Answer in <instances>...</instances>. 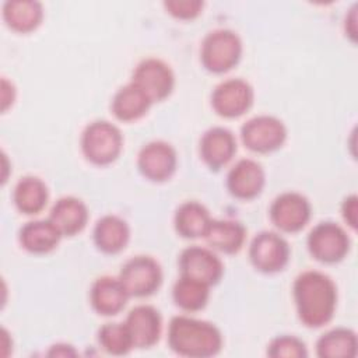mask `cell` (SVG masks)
<instances>
[{"label": "cell", "instance_id": "cell-1", "mask_svg": "<svg viewBox=\"0 0 358 358\" xmlns=\"http://www.w3.org/2000/svg\"><path fill=\"white\" fill-rule=\"evenodd\" d=\"M294 298L299 319L309 327H320L333 317L337 289L329 275L305 271L294 282Z\"/></svg>", "mask_w": 358, "mask_h": 358}, {"label": "cell", "instance_id": "cell-2", "mask_svg": "<svg viewBox=\"0 0 358 358\" xmlns=\"http://www.w3.org/2000/svg\"><path fill=\"white\" fill-rule=\"evenodd\" d=\"M168 343L179 355L204 358L220 352L222 336L220 330L208 322L176 316L169 323Z\"/></svg>", "mask_w": 358, "mask_h": 358}, {"label": "cell", "instance_id": "cell-3", "mask_svg": "<svg viewBox=\"0 0 358 358\" xmlns=\"http://www.w3.org/2000/svg\"><path fill=\"white\" fill-rule=\"evenodd\" d=\"M122 145L120 130L106 120H96L88 124L81 137V148L85 158L96 165L113 162L119 157Z\"/></svg>", "mask_w": 358, "mask_h": 358}, {"label": "cell", "instance_id": "cell-4", "mask_svg": "<svg viewBox=\"0 0 358 358\" xmlns=\"http://www.w3.org/2000/svg\"><path fill=\"white\" fill-rule=\"evenodd\" d=\"M242 55L239 36L229 29L210 32L201 45V63L211 73H225L235 67Z\"/></svg>", "mask_w": 358, "mask_h": 358}, {"label": "cell", "instance_id": "cell-5", "mask_svg": "<svg viewBox=\"0 0 358 358\" xmlns=\"http://www.w3.org/2000/svg\"><path fill=\"white\" fill-rule=\"evenodd\" d=\"M119 280L130 296H147L161 285L162 271L152 257L136 256L124 263Z\"/></svg>", "mask_w": 358, "mask_h": 358}, {"label": "cell", "instance_id": "cell-6", "mask_svg": "<svg viewBox=\"0 0 358 358\" xmlns=\"http://www.w3.org/2000/svg\"><path fill=\"white\" fill-rule=\"evenodd\" d=\"M310 255L322 263L340 262L348 252L350 239L345 231L330 221L317 224L308 236Z\"/></svg>", "mask_w": 358, "mask_h": 358}, {"label": "cell", "instance_id": "cell-7", "mask_svg": "<svg viewBox=\"0 0 358 358\" xmlns=\"http://www.w3.org/2000/svg\"><path fill=\"white\" fill-rule=\"evenodd\" d=\"M241 136L249 150L255 152H270L284 144L287 129L277 117L263 115L248 120L241 129Z\"/></svg>", "mask_w": 358, "mask_h": 358}, {"label": "cell", "instance_id": "cell-8", "mask_svg": "<svg viewBox=\"0 0 358 358\" xmlns=\"http://www.w3.org/2000/svg\"><path fill=\"white\" fill-rule=\"evenodd\" d=\"M249 257L257 270L275 273L282 270L288 263L289 246L281 235L263 231L253 238L249 248Z\"/></svg>", "mask_w": 358, "mask_h": 358}, {"label": "cell", "instance_id": "cell-9", "mask_svg": "<svg viewBox=\"0 0 358 358\" xmlns=\"http://www.w3.org/2000/svg\"><path fill=\"white\" fill-rule=\"evenodd\" d=\"M131 83L137 85L151 102H158L172 92L175 77L171 67L162 60L145 59L136 67Z\"/></svg>", "mask_w": 358, "mask_h": 358}, {"label": "cell", "instance_id": "cell-10", "mask_svg": "<svg viewBox=\"0 0 358 358\" xmlns=\"http://www.w3.org/2000/svg\"><path fill=\"white\" fill-rule=\"evenodd\" d=\"M273 224L284 232L302 229L310 218V204L308 199L295 192H287L274 199L270 207Z\"/></svg>", "mask_w": 358, "mask_h": 358}, {"label": "cell", "instance_id": "cell-11", "mask_svg": "<svg viewBox=\"0 0 358 358\" xmlns=\"http://www.w3.org/2000/svg\"><path fill=\"white\" fill-rule=\"evenodd\" d=\"M253 102L252 87L241 80L231 78L215 87L211 95L214 110L224 117H238L243 115Z\"/></svg>", "mask_w": 358, "mask_h": 358}, {"label": "cell", "instance_id": "cell-12", "mask_svg": "<svg viewBox=\"0 0 358 358\" xmlns=\"http://www.w3.org/2000/svg\"><path fill=\"white\" fill-rule=\"evenodd\" d=\"M182 275L199 280L207 285L217 284L222 275L224 267L221 260L208 249L190 246L179 257Z\"/></svg>", "mask_w": 358, "mask_h": 358}, {"label": "cell", "instance_id": "cell-13", "mask_svg": "<svg viewBox=\"0 0 358 358\" xmlns=\"http://www.w3.org/2000/svg\"><path fill=\"white\" fill-rule=\"evenodd\" d=\"M176 152L165 141H151L138 154L140 172L150 180L162 182L172 176L176 169Z\"/></svg>", "mask_w": 358, "mask_h": 358}, {"label": "cell", "instance_id": "cell-14", "mask_svg": "<svg viewBox=\"0 0 358 358\" xmlns=\"http://www.w3.org/2000/svg\"><path fill=\"white\" fill-rule=\"evenodd\" d=\"M124 324L133 345L137 348H148L154 345L162 330L159 312L150 305H138L133 308L129 312Z\"/></svg>", "mask_w": 358, "mask_h": 358}, {"label": "cell", "instance_id": "cell-15", "mask_svg": "<svg viewBox=\"0 0 358 358\" xmlns=\"http://www.w3.org/2000/svg\"><path fill=\"white\" fill-rule=\"evenodd\" d=\"M227 186L232 196L249 200L260 194L264 186V171L253 159H241L229 171Z\"/></svg>", "mask_w": 358, "mask_h": 358}, {"label": "cell", "instance_id": "cell-16", "mask_svg": "<svg viewBox=\"0 0 358 358\" xmlns=\"http://www.w3.org/2000/svg\"><path fill=\"white\" fill-rule=\"evenodd\" d=\"M236 151L234 134L224 127H213L204 133L200 141V154L211 169L227 165Z\"/></svg>", "mask_w": 358, "mask_h": 358}, {"label": "cell", "instance_id": "cell-17", "mask_svg": "<svg viewBox=\"0 0 358 358\" xmlns=\"http://www.w3.org/2000/svg\"><path fill=\"white\" fill-rule=\"evenodd\" d=\"M129 296L130 295L127 294L122 281L108 275L98 278L91 288L92 308L105 316L120 312L124 308Z\"/></svg>", "mask_w": 358, "mask_h": 358}, {"label": "cell", "instance_id": "cell-18", "mask_svg": "<svg viewBox=\"0 0 358 358\" xmlns=\"http://www.w3.org/2000/svg\"><path fill=\"white\" fill-rule=\"evenodd\" d=\"M49 220L56 225L62 235L71 236L83 231L87 225L88 210L81 200L67 196L55 203Z\"/></svg>", "mask_w": 358, "mask_h": 358}, {"label": "cell", "instance_id": "cell-19", "mask_svg": "<svg viewBox=\"0 0 358 358\" xmlns=\"http://www.w3.org/2000/svg\"><path fill=\"white\" fill-rule=\"evenodd\" d=\"M63 235L56 225L48 220L27 222L20 231V243L32 253H46L53 250Z\"/></svg>", "mask_w": 358, "mask_h": 358}, {"label": "cell", "instance_id": "cell-20", "mask_svg": "<svg viewBox=\"0 0 358 358\" xmlns=\"http://www.w3.org/2000/svg\"><path fill=\"white\" fill-rule=\"evenodd\" d=\"M130 231L124 220L116 215H103L94 228V242L105 253H117L129 242Z\"/></svg>", "mask_w": 358, "mask_h": 358}, {"label": "cell", "instance_id": "cell-21", "mask_svg": "<svg viewBox=\"0 0 358 358\" xmlns=\"http://www.w3.org/2000/svg\"><path fill=\"white\" fill-rule=\"evenodd\" d=\"M245 228L232 220H211L204 238L210 246L224 253L238 252L245 242Z\"/></svg>", "mask_w": 358, "mask_h": 358}, {"label": "cell", "instance_id": "cell-22", "mask_svg": "<svg viewBox=\"0 0 358 358\" xmlns=\"http://www.w3.org/2000/svg\"><path fill=\"white\" fill-rule=\"evenodd\" d=\"M150 98L133 83L120 88L112 101V112L122 122L140 119L151 106Z\"/></svg>", "mask_w": 358, "mask_h": 358}, {"label": "cell", "instance_id": "cell-23", "mask_svg": "<svg viewBox=\"0 0 358 358\" xmlns=\"http://www.w3.org/2000/svg\"><path fill=\"white\" fill-rule=\"evenodd\" d=\"M3 17L11 29L17 32H29L41 24L43 11L38 1L14 0L4 3Z\"/></svg>", "mask_w": 358, "mask_h": 358}, {"label": "cell", "instance_id": "cell-24", "mask_svg": "<svg viewBox=\"0 0 358 358\" xmlns=\"http://www.w3.org/2000/svg\"><path fill=\"white\" fill-rule=\"evenodd\" d=\"M211 222L207 208L197 201H186L176 210L175 228L183 238L204 236Z\"/></svg>", "mask_w": 358, "mask_h": 358}, {"label": "cell", "instance_id": "cell-25", "mask_svg": "<svg viewBox=\"0 0 358 358\" xmlns=\"http://www.w3.org/2000/svg\"><path fill=\"white\" fill-rule=\"evenodd\" d=\"M14 203L17 208L24 214H38L46 206L48 187L36 176L22 178L14 189Z\"/></svg>", "mask_w": 358, "mask_h": 358}, {"label": "cell", "instance_id": "cell-26", "mask_svg": "<svg viewBox=\"0 0 358 358\" xmlns=\"http://www.w3.org/2000/svg\"><path fill=\"white\" fill-rule=\"evenodd\" d=\"M322 358H350L357 354V336L350 329H333L323 334L316 344Z\"/></svg>", "mask_w": 358, "mask_h": 358}, {"label": "cell", "instance_id": "cell-27", "mask_svg": "<svg viewBox=\"0 0 358 358\" xmlns=\"http://www.w3.org/2000/svg\"><path fill=\"white\" fill-rule=\"evenodd\" d=\"M208 288L210 285L199 280L182 275L173 285V301L185 310H200L206 306L208 301Z\"/></svg>", "mask_w": 358, "mask_h": 358}, {"label": "cell", "instance_id": "cell-28", "mask_svg": "<svg viewBox=\"0 0 358 358\" xmlns=\"http://www.w3.org/2000/svg\"><path fill=\"white\" fill-rule=\"evenodd\" d=\"M98 341L101 347L113 355L127 354L134 345L124 323H106L99 329Z\"/></svg>", "mask_w": 358, "mask_h": 358}, {"label": "cell", "instance_id": "cell-29", "mask_svg": "<svg viewBox=\"0 0 358 358\" xmlns=\"http://www.w3.org/2000/svg\"><path fill=\"white\" fill-rule=\"evenodd\" d=\"M267 354L270 357L274 358H280V357H294V358H301V357H306V348L305 344L294 337V336H280L275 337L267 348Z\"/></svg>", "mask_w": 358, "mask_h": 358}, {"label": "cell", "instance_id": "cell-30", "mask_svg": "<svg viewBox=\"0 0 358 358\" xmlns=\"http://www.w3.org/2000/svg\"><path fill=\"white\" fill-rule=\"evenodd\" d=\"M169 14L180 20H192L201 13L203 1L200 0H171L164 3Z\"/></svg>", "mask_w": 358, "mask_h": 358}, {"label": "cell", "instance_id": "cell-31", "mask_svg": "<svg viewBox=\"0 0 358 358\" xmlns=\"http://www.w3.org/2000/svg\"><path fill=\"white\" fill-rule=\"evenodd\" d=\"M357 211H358L357 197L352 194L347 197L343 203V217L348 222V225L352 228L357 227Z\"/></svg>", "mask_w": 358, "mask_h": 358}, {"label": "cell", "instance_id": "cell-32", "mask_svg": "<svg viewBox=\"0 0 358 358\" xmlns=\"http://www.w3.org/2000/svg\"><path fill=\"white\" fill-rule=\"evenodd\" d=\"M76 352L70 345H53L49 355H74Z\"/></svg>", "mask_w": 358, "mask_h": 358}]
</instances>
